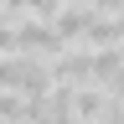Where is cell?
<instances>
[{
	"mask_svg": "<svg viewBox=\"0 0 124 124\" xmlns=\"http://www.w3.org/2000/svg\"><path fill=\"white\" fill-rule=\"evenodd\" d=\"M0 88L21 93V98H46V93H52V72H46L41 57L10 52V57H0Z\"/></svg>",
	"mask_w": 124,
	"mask_h": 124,
	"instance_id": "1",
	"label": "cell"
},
{
	"mask_svg": "<svg viewBox=\"0 0 124 124\" xmlns=\"http://www.w3.org/2000/svg\"><path fill=\"white\" fill-rule=\"evenodd\" d=\"M16 52H26V57H57L62 52V41H57V31L52 21H36V16H16Z\"/></svg>",
	"mask_w": 124,
	"mask_h": 124,
	"instance_id": "2",
	"label": "cell"
},
{
	"mask_svg": "<svg viewBox=\"0 0 124 124\" xmlns=\"http://www.w3.org/2000/svg\"><path fill=\"white\" fill-rule=\"evenodd\" d=\"M103 114H108V93L103 88H93V83L72 88V103H67V119L72 124H98Z\"/></svg>",
	"mask_w": 124,
	"mask_h": 124,
	"instance_id": "3",
	"label": "cell"
},
{
	"mask_svg": "<svg viewBox=\"0 0 124 124\" xmlns=\"http://www.w3.org/2000/svg\"><path fill=\"white\" fill-rule=\"evenodd\" d=\"M119 72H124V57H119V46H93V88H108Z\"/></svg>",
	"mask_w": 124,
	"mask_h": 124,
	"instance_id": "4",
	"label": "cell"
},
{
	"mask_svg": "<svg viewBox=\"0 0 124 124\" xmlns=\"http://www.w3.org/2000/svg\"><path fill=\"white\" fill-rule=\"evenodd\" d=\"M0 124H26V98L0 88Z\"/></svg>",
	"mask_w": 124,
	"mask_h": 124,
	"instance_id": "5",
	"label": "cell"
},
{
	"mask_svg": "<svg viewBox=\"0 0 124 124\" xmlns=\"http://www.w3.org/2000/svg\"><path fill=\"white\" fill-rule=\"evenodd\" d=\"M103 93H108V98H114V103H119V108H124V72H119V78H114V83H108V88H103Z\"/></svg>",
	"mask_w": 124,
	"mask_h": 124,
	"instance_id": "6",
	"label": "cell"
},
{
	"mask_svg": "<svg viewBox=\"0 0 124 124\" xmlns=\"http://www.w3.org/2000/svg\"><path fill=\"white\" fill-rule=\"evenodd\" d=\"M26 5H31V0H0V10H5V16H26Z\"/></svg>",
	"mask_w": 124,
	"mask_h": 124,
	"instance_id": "7",
	"label": "cell"
},
{
	"mask_svg": "<svg viewBox=\"0 0 124 124\" xmlns=\"http://www.w3.org/2000/svg\"><path fill=\"white\" fill-rule=\"evenodd\" d=\"M41 124H72V119H41Z\"/></svg>",
	"mask_w": 124,
	"mask_h": 124,
	"instance_id": "8",
	"label": "cell"
}]
</instances>
